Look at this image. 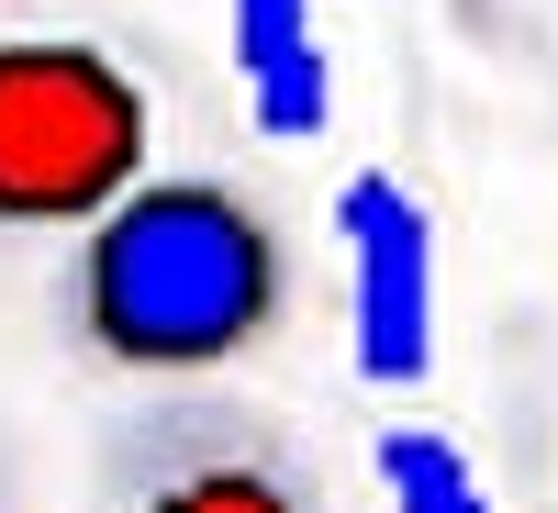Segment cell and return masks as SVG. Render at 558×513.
I'll return each instance as SVG.
<instances>
[{
    "label": "cell",
    "mask_w": 558,
    "mask_h": 513,
    "mask_svg": "<svg viewBox=\"0 0 558 513\" xmlns=\"http://www.w3.org/2000/svg\"><path fill=\"white\" fill-rule=\"evenodd\" d=\"M291 223L235 179H134L78 223L68 335L123 380H223L291 323Z\"/></svg>",
    "instance_id": "cell-1"
},
{
    "label": "cell",
    "mask_w": 558,
    "mask_h": 513,
    "mask_svg": "<svg viewBox=\"0 0 558 513\" xmlns=\"http://www.w3.org/2000/svg\"><path fill=\"white\" fill-rule=\"evenodd\" d=\"M157 157V101L89 34H0V235H78Z\"/></svg>",
    "instance_id": "cell-2"
},
{
    "label": "cell",
    "mask_w": 558,
    "mask_h": 513,
    "mask_svg": "<svg viewBox=\"0 0 558 513\" xmlns=\"http://www.w3.org/2000/svg\"><path fill=\"white\" fill-rule=\"evenodd\" d=\"M336 246H347V357L368 391H425L436 380V212L391 168H357L336 191Z\"/></svg>",
    "instance_id": "cell-3"
},
{
    "label": "cell",
    "mask_w": 558,
    "mask_h": 513,
    "mask_svg": "<svg viewBox=\"0 0 558 513\" xmlns=\"http://www.w3.org/2000/svg\"><path fill=\"white\" fill-rule=\"evenodd\" d=\"M112 513H324V491L257 413L168 402L112 447Z\"/></svg>",
    "instance_id": "cell-4"
},
{
    "label": "cell",
    "mask_w": 558,
    "mask_h": 513,
    "mask_svg": "<svg viewBox=\"0 0 558 513\" xmlns=\"http://www.w3.org/2000/svg\"><path fill=\"white\" fill-rule=\"evenodd\" d=\"M223 45H235L257 134L302 146V134L336 123V57H324V34H313V0H223Z\"/></svg>",
    "instance_id": "cell-5"
},
{
    "label": "cell",
    "mask_w": 558,
    "mask_h": 513,
    "mask_svg": "<svg viewBox=\"0 0 558 513\" xmlns=\"http://www.w3.org/2000/svg\"><path fill=\"white\" fill-rule=\"evenodd\" d=\"M368 469H380L391 513H492L470 447H458L447 425H380V436H368Z\"/></svg>",
    "instance_id": "cell-6"
}]
</instances>
